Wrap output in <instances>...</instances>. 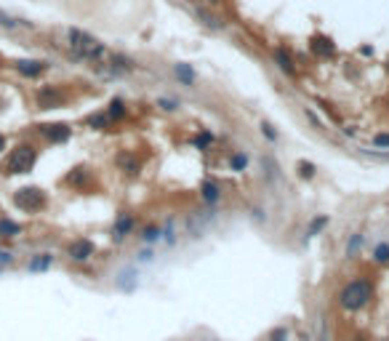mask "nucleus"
I'll use <instances>...</instances> for the list:
<instances>
[{"mask_svg":"<svg viewBox=\"0 0 389 341\" xmlns=\"http://www.w3.org/2000/svg\"><path fill=\"white\" fill-rule=\"evenodd\" d=\"M86 168H75V170H72V174L67 176V184H75V187H80L83 182H86Z\"/></svg>","mask_w":389,"mask_h":341,"instance_id":"22","label":"nucleus"},{"mask_svg":"<svg viewBox=\"0 0 389 341\" xmlns=\"http://www.w3.org/2000/svg\"><path fill=\"white\" fill-rule=\"evenodd\" d=\"M24 226L22 224H16L11 219H6V216H0V238L3 240H11V238H19Z\"/></svg>","mask_w":389,"mask_h":341,"instance_id":"12","label":"nucleus"},{"mask_svg":"<svg viewBox=\"0 0 389 341\" xmlns=\"http://www.w3.org/2000/svg\"><path fill=\"white\" fill-rule=\"evenodd\" d=\"M14 205L24 213H40L48 205V195L40 187H22L14 192Z\"/></svg>","mask_w":389,"mask_h":341,"instance_id":"3","label":"nucleus"},{"mask_svg":"<svg viewBox=\"0 0 389 341\" xmlns=\"http://www.w3.org/2000/svg\"><path fill=\"white\" fill-rule=\"evenodd\" d=\"M299 176L301 179H312L314 176V165L307 163V160H301V163H299Z\"/></svg>","mask_w":389,"mask_h":341,"instance_id":"23","label":"nucleus"},{"mask_svg":"<svg viewBox=\"0 0 389 341\" xmlns=\"http://www.w3.org/2000/svg\"><path fill=\"white\" fill-rule=\"evenodd\" d=\"M173 72H176V78H179V80H184L187 85H192V83H194V72L187 67V64H176V67H173Z\"/></svg>","mask_w":389,"mask_h":341,"instance_id":"19","label":"nucleus"},{"mask_svg":"<svg viewBox=\"0 0 389 341\" xmlns=\"http://www.w3.org/2000/svg\"><path fill=\"white\" fill-rule=\"evenodd\" d=\"M368 299H370V286L365 280H355V282H349V286L341 291V307L349 309V312L363 309L368 304Z\"/></svg>","mask_w":389,"mask_h":341,"instance_id":"4","label":"nucleus"},{"mask_svg":"<svg viewBox=\"0 0 389 341\" xmlns=\"http://www.w3.org/2000/svg\"><path fill=\"white\" fill-rule=\"evenodd\" d=\"M88 126L91 128H99V131H104L109 126V118H107V112H101V115H91L88 118Z\"/></svg>","mask_w":389,"mask_h":341,"instance_id":"20","label":"nucleus"},{"mask_svg":"<svg viewBox=\"0 0 389 341\" xmlns=\"http://www.w3.org/2000/svg\"><path fill=\"white\" fill-rule=\"evenodd\" d=\"M262 131H264V134H267V136H270V139H277V136H275V131H272L270 126H262Z\"/></svg>","mask_w":389,"mask_h":341,"instance_id":"31","label":"nucleus"},{"mask_svg":"<svg viewBox=\"0 0 389 341\" xmlns=\"http://www.w3.org/2000/svg\"><path fill=\"white\" fill-rule=\"evenodd\" d=\"M14 261V256L8 253V251H0V267H3V264H11Z\"/></svg>","mask_w":389,"mask_h":341,"instance_id":"30","label":"nucleus"},{"mask_svg":"<svg viewBox=\"0 0 389 341\" xmlns=\"http://www.w3.org/2000/svg\"><path fill=\"white\" fill-rule=\"evenodd\" d=\"M134 70V62L125 59V56H112L109 59V75H125Z\"/></svg>","mask_w":389,"mask_h":341,"instance_id":"14","label":"nucleus"},{"mask_svg":"<svg viewBox=\"0 0 389 341\" xmlns=\"http://www.w3.org/2000/svg\"><path fill=\"white\" fill-rule=\"evenodd\" d=\"M142 238H144L147 243H155V240H160V226H147Z\"/></svg>","mask_w":389,"mask_h":341,"instance_id":"24","label":"nucleus"},{"mask_svg":"<svg viewBox=\"0 0 389 341\" xmlns=\"http://www.w3.org/2000/svg\"><path fill=\"white\" fill-rule=\"evenodd\" d=\"M309 51L314 53V56H331L333 51H336V45H333V40L331 37H326V35H314L312 40H309Z\"/></svg>","mask_w":389,"mask_h":341,"instance_id":"8","label":"nucleus"},{"mask_svg":"<svg viewBox=\"0 0 389 341\" xmlns=\"http://www.w3.org/2000/svg\"><path fill=\"white\" fill-rule=\"evenodd\" d=\"M125 115V104H123V99H112L109 101V109H107V118L109 120H120Z\"/></svg>","mask_w":389,"mask_h":341,"instance_id":"16","label":"nucleus"},{"mask_svg":"<svg viewBox=\"0 0 389 341\" xmlns=\"http://www.w3.org/2000/svg\"><path fill=\"white\" fill-rule=\"evenodd\" d=\"M16 70H19L24 78H38L45 72V62H35V59H22L16 62Z\"/></svg>","mask_w":389,"mask_h":341,"instance_id":"10","label":"nucleus"},{"mask_svg":"<svg viewBox=\"0 0 389 341\" xmlns=\"http://www.w3.org/2000/svg\"><path fill=\"white\" fill-rule=\"evenodd\" d=\"M211 141H214V136H211V134H200L198 139H194V147H198V149H206Z\"/></svg>","mask_w":389,"mask_h":341,"instance_id":"25","label":"nucleus"},{"mask_svg":"<svg viewBox=\"0 0 389 341\" xmlns=\"http://www.w3.org/2000/svg\"><path fill=\"white\" fill-rule=\"evenodd\" d=\"M275 62H277V67H280L285 75H296V64H293V56L285 51V48H277L275 51Z\"/></svg>","mask_w":389,"mask_h":341,"instance_id":"13","label":"nucleus"},{"mask_svg":"<svg viewBox=\"0 0 389 341\" xmlns=\"http://www.w3.org/2000/svg\"><path fill=\"white\" fill-rule=\"evenodd\" d=\"M67 48L80 62H96L104 56V45L83 30H67Z\"/></svg>","mask_w":389,"mask_h":341,"instance_id":"1","label":"nucleus"},{"mask_svg":"<svg viewBox=\"0 0 389 341\" xmlns=\"http://www.w3.org/2000/svg\"><path fill=\"white\" fill-rule=\"evenodd\" d=\"M94 251H96V245L88 238H78V240H72L67 245V256L72 261H88L91 256H94Z\"/></svg>","mask_w":389,"mask_h":341,"instance_id":"7","label":"nucleus"},{"mask_svg":"<svg viewBox=\"0 0 389 341\" xmlns=\"http://www.w3.org/2000/svg\"><path fill=\"white\" fill-rule=\"evenodd\" d=\"M134 224H136V221H134V216H131V213H120V216H117V221H115V226H112V240L120 243L128 232L134 230Z\"/></svg>","mask_w":389,"mask_h":341,"instance_id":"9","label":"nucleus"},{"mask_svg":"<svg viewBox=\"0 0 389 341\" xmlns=\"http://www.w3.org/2000/svg\"><path fill=\"white\" fill-rule=\"evenodd\" d=\"M373 259L378 264H386L389 261V243H381V245H376V251H373Z\"/></svg>","mask_w":389,"mask_h":341,"instance_id":"21","label":"nucleus"},{"mask_svg":"<svg viewBox=\"0 0 389 341\" xmlns=\"http://www.w3.org/2000/svg\"><path fill=\"white\" fill-rule=\"evenodd\" d=\"M117 163L125 168V174H128V176H136V174H139V160H136V157H131V155H120V157H117Z\"/></svg>","mask_w":389,"mask_h":341,"instance_id":"17","label":"nucleus"},{"mask_svg":"<svg viewBox=\"0 0 389 341\" xmlns=\"http://www.w3.org/2000/svg\"><path fill=\"white\" fill-rule=\"evenodd\" d=\"M139 259H142V261H150V259H152V251H144L142 256H139Z\"/></svg>","mask_w":389,"mask_h":341,"instance_id":"32","label":"nucleus"},{"mask_svg":"<svg viewBox=\"0 0 389 341\" xmlns=\"http://www.w3.org/2000/svg\"><path fill=\"white\" fill-rule=\"evenodd\" d=\"M360 243H363V238H360V235H355V238H352V243H349V248H347V253H355Z\"/></svg>","mask_w":389,"mask_h":341,"instance_id":"29","label":"nucleus"},{"mask_svg":"<svg viewBox=\"0 0 389 341\" xmlns=\"http://www.w3.org/2000/svg\"><path fill=\"white\" fill-rule=\"evenodd\" d=\"M200 195H203V200H206L208 205H214L219 197H221V187L214 182V179H206L203 187H200Z\"/></svg>","mask_w":389,"mask_h":341,"instance_id":"11","label":"nucleus"},{"mask_svg":"<svg viewBox=\"0 0 389 341\" xmlns=\"http://www.w3.org/2000/svg\"><path fill=\"white\" fill-rule=\"evenodd\" d=\"M245 165H248V157L245 155H235L232 157V170H245Z\"/></svg>","mask_w":389,"mask_h":341,"instance_id":"26","label":"nucleus"},{"mask_svg":"<svg viewBox=\"0 0 389 341\" xmlns=\"http://www.w3.org/2000/svg\"><path fill=\"white\" fill-rule=\"evenodd\" d=\"M6 149V139H3V134H0V152Z\"/></svg>","mask_w":389,"mask_h":341,"instance_id":"33","label":"nucleus"},{"mask_svg":"<svg viewBox=\"0 0 389 341\" xmlns=\"http://www.w3.org/2000/svg\"><path fill=\"white\" fill-rule=\"evenodd\" d=\"M35 101H38L40 109H56V107H61V104H64V93L56 88V85H45V88L38 91Z\"/></svg>","mask_w":389,"mask_h":341,"instance_id":"6","label":"nucleus"},{"mask_svg":"<svg viewBox=\"0 0 389 341\" xmlns=\"http://www.w3.org/2000/svg\"><path fill=\"white\" fill-rule=\"evenodd\" d=\"M285 336H288V330H285V328H277V330H272L270 338H272V341H283Z\"/></svg>","mask_w":389,"mask_h":341,"instance_id":"28","label":"nucleus"},{"mask_svg":"<svg viewBox=\"0 0 389 341\" xmlns=\"http://www.w3.org/2000/svg\"><path fill=\"white\" fill-rule=\"evenodd\" d=\"M38 134L51 144H61V141H67L72 136V128L67 123H43V126H38Z\"/></svg>","mask_w":389,"mask_h":341,"instance_id":"5","label":"nucleus"},{"mask_svg":"<svg viewBox=\"0 0 389 341\" xmlns=\"http://www.w3.org/2000/svg\"><path fill=\"white\" fill-rule=\"evenodd\" d=\"M373 144L376 147H389V134H376L373 136Z\"/></svg>","mask_w":389,"mask_h":341,"instance_id":"27","label":"nucleus"},{"mask_svg":"<svg viewBox=\"0 0 389 341\" xmlns=\"http://www.w3.org/2000/svg\"><path fill=\"white\" fill-rule=\"evenodd\" d=\"M53 264V256L51 253H38L35 259L30 261V272H45Z\"/></svg>","mask_w":389,"mask_h":341,"instance_id":"15","label":"nucleus"},{"mask_svg":"<svg viewBox=\"0 0 389 341\" xmlns=\"http://www.w3.org/2000/svg\"><path fill=\"white\" fill-rule=\"evenodd\" d=\"M328 221H331L328 216H317V219H312L309 230H307V240H309V238H314V235H320V230H326Z\"/></svg>","mask_w":389,"mask_h":341,"instance_id":"18","label":"nucleus"},{"mask_svg":"<svg viewBox=\"0 0 389 341\" xmlns=\"http://www.w3.org/2000/svg\"><path fill=\"white\" fill-rule=\"evenodd\" d=\"M38 163V149L32 144H19L16 149H11V155L6 160V174L16 176V174H30Z\"/></svg>","mask_w":389,"mask_h":341,"instance_id":"2","label":"nucleus"}]
</instances>
